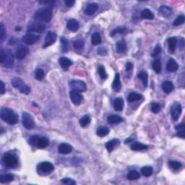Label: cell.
Listing matches in <instances>:
<instances>
[{
	"mask_svg": "<svg viewBox=\"0 0 185 185\" xmlns=\"http://www.w3.org/2000/svg\"><path fill=\"white\" fill-rule=\"evenodd\" d=\"M2 161L3 165L8 169H14L18 165V158L12 153H5L2 157Z\"/></svg>",
	"mask_w": 185,
	"mask_h": 185,
	"instance_id": "8992f818",
	"label": "cell"
},
{
	"mask_svg": "<svg viewBox=\"0 0 185 185\" xmlns=\"http://www.w3.org/2000/svg\"><path fill=\"white\" fill-rule=\"evenodd\" d=\"M70 87L73 90L77 92H83L86 90V85L83 80H72L69 83Z\"/></svg>",
	"mask_w": 185,
	"mask_h": 185,
	"instance_id": "9c48e42d",
	"label": "cell"
},
{
	"mask_svg": "<svg viewBox=\"0 0 185 185\" xmlns=\"http://www.w3.org/2000/svg\"><path fill=\"white\" fill-rule=\"evenodd\" d=\"M140 177V174H139L138 171H135V170H132V171H130L128 173V174L127 176V178L129 180H137Z\"/></svg>",
	"mask_w": 185,
	"mask_h": 185,
	"instance_id": "d590c367",
	"label": "cell"
},
{
	"mask_svg": "<svg viewBox=\"0 0 185 185\" xmlns=\"http://www.w3.org/2000/svg\"><path fill=\"white\" fill-rule=\"evenodd\" d=\"M14 177L12 174H2L0 176V182L7 183L13 181Z\"/></svg>",
	"mask_w": 185,
	"mask_h": 185,
	"instance_id": "f35d334b",
	"label": "cell"
},
{
	"mask_svg": "<svg viewBox=\"0 0 185 185\" xmlns=\"http://www.w3.org/2000/svg\"><path fill=\"white\" fill-rule=\"evenodd\" d=\"M119 143L120 142L118 139H114V140L108 142L106 144V148L107 151H108L109 152H112V151H114V149L116 147H117V146L119 145Z\"/></svg>",
	"mask_w": 185,
	"mask_h": 185,
	"instance_id": "7402d4cb",
	"label": "cell"
},
{
	"mask_svg": "<svg viewBox=\"0 0 185 185\" xmlns=\"http://www.w3.org/2000/svg\"><path fill=\"white\" fill-rule=\"evenodd\" d=\"M161 51V46L159 44H157L152 52V57H156L157 56H158V55L160 54Z\"/></svg>",
	"mask_w": 185,
	"mask_h": 185,
	"instance_id": "681fc988",
	"label": "cell"
},
{
	"mask_svg": "<svg viewBox=\"0 0 185 185\" xmlns=\"http://www.w3.org/2000/svg\"><path fill=\"white\" fill-rule=\"evenodd\" d=\"M108 54V50L104 46H101L98 49V54L101 55V56H105Z\"/></svg>",
	"mask_w": 185,
	"mask_h": 185,
	"instance_id": "f907efd6",
	"label": "cell"
},
{
	"mask_svg": "<svg viewBox=\"0 0 185 185\" xmlns=\"http://www.w3.org/2000/svg\"><path fill=\"white\" fill-rule=\"evenodd\" d=\"M1 93L4 94L6 91V89H5V83H4L3 81H1Z\"/></svg>",
	"mask_w": 185,
	"mask_h": 185,
	"instance_id": "6f0895ef",
	"label": "cell"
},
{
	"mask_svg": "<svg viewBox=\"0 0 185 185\" xmlns=\"http://www.w3.org/2000/svg\"><path fill=\"white\" fill-rule=\"evenodd\" d=\"M169 166L171 169L174 170H178L182 167V164L177 161H170L169 162Z\"/></svg>",
	"mask_w": 185,
	"mask_h": 185,
	"instance_id": "b9f144b4",
	"label": "cell"
},
{
	"mask_svg": "<svg viewBox=\"0 0 185 185\" xmlns=\"http://www.w3.org/2000/svg\"><path fill=\"white\" fill-rule=\"evenodd\" d=\"M0 62L5 67L11 68L13 66L14 57L10 50H4L1 49L0 51Z\"/></svg>",
	"mask_w": 185,
	"mask_h": 185,
	"instance_id": "3957f363",
	"label": "cell"
},
{
	"mask_svg": "<svg viewBox=\"0 0 185 185\" xmlns=\"http://www.w3.org/2000/svg\"><path fill=\"white\" fill-rule=\"evenodd\" d=\"M101 42V37L99 33L96 32L92 35L91 36V43L92 45H99Z\"/></svg>",
	"mask_w": 185,
	"mask_h": 185,
	"instance_id": "4dcf8cb0",
	"label": "cell"
},
{
	"mask_svg": "<svg viewBox=\"0 0 185 185\" xmlns=\"http://www.w3.org/2000/svg\"><path fill=\"white\" fill-rule=\"evenodd\" d=\"M22 123L23 127L27 129H31L34 127L35 122L33 116L27 112L22 114Z\"/></svg>",
	"mask_w": 185,
	"mask_h": 185,
	"instance_id": "ba28073f",
	"label": "cell"
},
{
	"mask_svg": "<svg viewBox=\"0 0 185 185\" xmlns=\"http://www.w3.org/2000/svg\"><path fill=\"white\" fill-rule=\"evenodd\" d=\"M109 127H106V126H101L98 128L97 131H96V134L98 136L101 137V138H103V137L106 136L109 133Z\"/></svg>",
	"mask_w": 185,
	"mask_h": 185,
	"instance_id": "d4e9b609",
	"label": "cell"
},
{
	"mask_svg": "<svg viewBox=\"0 0 185 185\" xmlns=\"http://www.w3.org/2000/svg\"><path fill=\"white\" fill-rule=\"evenodd\" d=\"M182 108L180 103H175L172 105L170 112H171V115L174 121H177L179 119V116L182 114Z\"/></svg>",
	"mask_w": 185,
	"mask_h": 185,
	"instance_id": "30bf717a",
	"label": "cell"
},
{
	"mask_svg": "<svg viewBox=\"0 0 185 185\" xmlns=\"http://www.w3.org/2000/svg\"><path fill=\"white\" fill-rule=\"evenodd\" d=\"M28 53V48L25 45H20L16 51V57L18 60H23Z\"/></svg>",
	"mask_w": 185,
	"mask_h": 185,
	"instance_id": "4fadbf2b",
	"label": "cell"
},
{
	"mask_svg": "<svg viewBox=\"0 0 185 185\" xmlns=\"http://www.w3.org/2000/svg\"><path fill=\"white\" fill-rule=\"evenodd\" d=\"M114 108L117 112L122 111L124 108V101L121 98H117L114 101Z\"/></svg>",
	"mask_w": 185,
	"mask_h": 185,
	"instance_id": "83f0119b",
	"label": "cell"
},
{
	"mask_svg": "<svg viewBox=\"0 0 185 185\" xmlns=\"http://www.w3.org/2000/svg\"><path fill=\"white\" fill-rule=\"evenodd\" d=\"M177 39L176 37H170L168 39V44H169V48L170 51L171 53H174L175 51L176 46H177Z\"/></svg>",
	"mask_w": 185,
	"mask_h": 185,
	"instance_id": "f546056e",
	"label": "cell"
},
{
	"mask_svg": "<svg viewBox=\"0 0 185 185\" xmlns=\"http://www.w3.org/2000/svg\"><path fill=\"white\" fill-rule=\"evenodd\" d=\"M184 127H185L184 124V123H181V124H179V125L176 126L175 129H177V130H181V129H184Z\"/></svg>",
	"mask_w": 185,
	"mask_h": 185,
	"instance_id": "11a10c76",
	"label": "cell"
},
{
	"mask_svg": "<svg viewBox=\"0 0 185 185\" xmlns=\"http://www.w3.org/2000/svg\"><path fill=\"white\" fill-rule=\"evenodd\" d=\"M99 73L100 77H101V78L102 80H106L107 78V77H108V75H107V73L106 72V70H105L104 67L102 65H101L99 67Z\"/></svg>",
	"mask_w": 185,
	"mask_h": 185,
	"instance_id": "f6af8a7d",
	"label": "cell"
},
{
	"mask_svg": "<svg viewBox=\"0 0 185 185\" xmlns=\"http://www.w3.org/2000/svg\"><path fill=\"white\" fill-rule=\"evenodd\" d=\"M73 150V147L68 143L60 144L58 148L59 153H61V154H69V153H72Z\"/></svg>",
	"mask_w": 185,
	"mask_h": 185,
	"instance_id": "e0dca14e",
	"label": "cell"
},
{
	"mask_svg": "<svg viewBox=\"0 0 185 185\" xmlns=\"http://www.w3.org/2000/svg\"><path fill=\"white\" fill-rule=\"evenodd\" d=\"M140 16L142 19L145 20H153L154 18V15L153 14V12H151L149 9H145L141 12Z\"/></svg>",
	"mask_w": 185,
	"mask_h": 185,
	"instance_id": "f1b7e54d",
	"label": "cell"
},
{
	"mask_svg": "<svg viewBox=\"0 0 185 185\" xmlns=\"http://www.w3.org/2000/svg\"><path fill=\"white\" fill-rule=\"evenodd\" d=\"M178 68V64H177V62L174 59H170L168 61L167 64H166V69H167L168 71L171 72V73H174V72L177 71Z\"/></svg>",
	"mask_w": 185,
	"mask_h": 185,
	"instance_id": "44dd1931",
	"label": "cell"
},
{
	"mask_svg": "<svg viewBox=\"0 0 185 185\" xmlns=\"http://www.w3.org/2000/svg\"><path fill=\"white\" fill-rule=\"evenodd\" d=\"M54 170V166L49 162H41L37 166V171L39 174H49Z\"/></svg>",
	"mask_w": 185,
	"mask_h": 185,
	"instance_id": "52a82bcc",
	"label": "cell"
},
{
	"mask_svg": "<svg viewBox=\"0 0 185 185\" xmlns=\"http://www.w3.org/2000/svg\"><path fill=\"white\" fill-rule=\"evenodd\" d=\"M153 170L151 166H144L141 169V173L142 174V175L146 177H151L153 174Z\"/></svg>",
	"mask_w": 185,
	"mask_h": 185,
	"instance_id": "8d00e7d4",
	"label": "cell"
},
{
	"mask_svg": "<svg viewBox=\"0 0 185 185\" xmlns=\"http://www.w3.org/2000/svg\"><path fill=\"white\" fill-rule=\"evenodd\" d=\"M84 44H85L84 41H83V39H81V38L75 40V41L73 42V46L75 47V49H76L77 50L82 49L83 48V46H84Z\"/></svg>",
	"mask_w": 185,
	"mask_h": 185,
	"instance_id": "60d3db41",
	"label": "cell"
},
{
	"mask_svg": "<svg viewBox=\"0 0 185 185\" xmlns=\"http://www.w3.org/2000/svg\"><path fill=\"white\" fill-rule=\"evenodd\" d=\"M54 2L52 1H44V2H40V3L41 4H45V5H49V4H52Z\"/></svg>",
	"mask_w": 185,
	"mask_h": 185,
	"instance_id": "680465c9",
	"label": "cell"
},
{
	"mask_svg": "<svg viewBox=\"0 0 185 185\" xmlns=\"http://www.w3.org/2000/svg\"><path fill=\"white\" fill-rule=\"evenodd\" d=\"M125 27H118L114 29V31H112V32H111V36H115V35L118 34V33H122L125 32Z\"/></svg>",
	"mask_w": 185,
	"mask_h": 185,
	"instance_id": "c3c4849f",
	"label": "cell"
},
{
	"mask_svg": "<svg viewBox=\"0 0 185 185\" xmlns=\"http://www.w3.org/2000/svg\"><path fill=\"white\" fill-rule=\"evenodd\" d=\"M70 99L71 101H73V103L74 104L78 105L80 104L83 101V96L81 95L80 93H79L78 92L75 91V90H72V91L70 92Z\"/></svg>",
	"mask_w": 185,
	"mask_h": 185,
	"instance_id": "9a60e30c",
	"label": "cell"
},
{
	"mask_svg": "<svg viewBox=\"0 0 185 185\" xmlns=\"http://www.w3.org/2000/svg\"><path fill=\"white\" fill-rule=\"evenodd\" d=\"M44 29H45V24L44 23H41V22L39 21H36L34 23H31L30 25V26L28 27V31H35V32H42L44 31Z\"/></svg>",
	"mask_w": 185,
	"mask_h": 185,
	"instance_id": "7c38bea8",
	"label": "cell"
},
{
	"mask_svg": "<svg viewBox=\"0 0 185 185\" xmlns=\"http://www.w3.org/2000/svg\"><path fill=\"white\" fill-rule=\"evenodd\" d=\"M52 18V10L51 7H46L41 8L35 14V20L41 23H49Z\"/></svg>",
	"mask_w": 185,
	"mask_h": 185,
	"instance_id": "7a4b0ae2",
	"label": "cell"
},
{
	"mask_svg": "<svg viewBox=\"0 0 185 185\" xmlns=\"http://www.w3.org/2000/svg\"><path fill=\"white\" fill-rule=\"evenodd\" d=\"M161 87L163 90L167 94H169L171 92L173 91L174 88V84L171 82V81H166V82L163 83Z\"/></svg>",
	"mask_w": 185,
	"mask_h": 185,
	"instance_id": "603a6c76",
	"label": "cell"
},
{
	"mask_svg": "<svg viewBox=\"0 0 185 185\" xmlns=\"http://www.w3.org/2000/svg\"><path fill=\"white\" fill-rule=\"evenodd\" d=\"M12 86L14 88H18L20 90V92L25 94V95H28L31 92V88L28 86H27L22 79L19 77H15L11 80Z\"/></svg>",
	"mask_w": 185,
	"mask_h": 185,
	"instance_id": "5b68a950",
	"label": "cell"
},
{
	"mask_svg": "<svg viewBox=\"0 0 185 185\" xmlns=\"http://www.w3.org/2000/svg\"><path fill=\"white\" fill-rule=\"evenodd\" d=\"M2 119L11 125H16L18 122V115L12 109L3 108L0 113Z\"/></svg>",
	"mask_w": 185,
	"mask_h": 185,
	"instance_id": "6da1fadb",
	"label": "cell"
},
{
	"mask_svg": "<svg viewBox=\"0 0 185 185\" xmlns=\"http://www.w3.org/2000/svg\"><path fill=\"white\" fill-rule=\"evenodd\" d=\"M65 3L68 7H71L73 6L74 4L75 3V2L74 1V0H67V1H65Z\"/></svg>",
	"mask_w": 185,
	"mask_h": 185,
	"instance_id": "db71d44e",
	"label": "cell"
},
{
	"mask_svg": "<svg viewBox=\"0 0 185 185\" xmlns=\"http://www.w3.org/2000/svg\"><path fill=\"white\" fill-rule=\"evenodd\" d=\"M127 50V44L124 40H120L116 43V51L119 54H122Z\"/></svg>",
	"mask_w": 185,
	"mask_h": 185,
	"instance_id": "484cf974",
	"label": "cell"
},
{
	"mask_svg": "<svg viewBox=\"0 0 185 185\" xmlns=\"http://www.w3.org/2000/svg\"><path fill=\"white\" fill-rule=\"evenodd\" d=\"M45 77V73H44V70L41 69V68H38L36 69V72H35V78L37 80H42Z\"/></svg>",
	"mask_w": 185,
	"mask_h": 185,
	"instance_id": "ab89813d",
	"label": "cell"
},
{
	"mask_svg": "<svg viewBox=\"0 0 185 185\" xmlns=\"http://www.w3.org/2000/svg\"><path fill=\"white\" fill-rule=\"evenodd\" d=\"M59 63H60V66L64 70H67L70 66L73 64V62L70 60V59L67 58V57H60L59 59Z\"/></svg>",
	"mask_w": 185,
	"mask_h": 185,
	"instance_id": "ffe728a7",
	"label": "cell"
},
{
	"mask_svg": "<svg viewBox=\"0 0 185 185\" xmlns=\"http://www.w3.org/2000/svg\"><path fill=\"white\" fill-rule=\"evenodd\" d=\"M57 36L56 33L52 32V31H49L45 38V43L43 45L44 49L54 44L55 41H57Z\"/></svg>",
	"mask_w": 185,
	"mask_h": 185,
	"instance_id": "8fae6325",
	"label": "cell"
},
{
	"mask_svg": "<svg viewBox=\"0 0 185 185\" xmlns=\"http://www.w3.org/2000/svg\"><path fill=\"white\" fill-rule=\"evenodd\" d=\"M131 149L132 151H142V150H145L148 148V145H145V144H142L141 142H135L134 143H132L131 145Z\"/></svg>",
	"mask_w": 185,
	"mask_h": 185,
	"instance_id": "4316f807",
	"label": "cell"
},
{
	"mask_svg": "<svg viewBox=\"0 0 185 185\" xmlns=\"http://www.w3.org/2000/svg\"><path fill=\"white\" fill-rule=\"evenodd\" d=\"M184 129H182V130H179L178 132H177V135L179 137V138H184Z\"/></svg>",
	"mask_w": 185,
	"mask_h": 185,
	"instance_id": "9f6ffc18",
	"label": "cell"
},
{
	"mask_svg": "<svg viewBox=\"0 0 185 185\" xmlns=\"http://www.w3.org/2000/svg\"><path fill=\"white\" fill-rule=\"evenodd\" d=\"M29 143L32 146L38 148L39 149H44L49 145V139L44 137H40L38 135L32 136L29 139Z\"/></svg>",
	"mask_w": 185,
	"mask_h": 185,
	"instance_id": "277c9868",
	"label": "cell"
},
{
	"mask_svg": "<svg viewBox=\"0 0 185 185\" xmlns=\"http://www.w3.org/2000/svg\"><path fill=\"white\" fill-rule=\"evenodd\" d=\"M125 68L127 71H130V70H132L133 64L131 62H127L125 65Z\"/></svg>",
	"mask_w": 185,
	"mask_h": 185,
	"instance_id": "f5cc1de1",
	"label": "cell"
},
{
	"mask_svg": "<svg viewBox=\"0 0 185 185\" xmlns=\"http://www.w3.org/2000/svg\"><path fill=\"white\" fill-rule=\"evenodd\" d=\"M61 182H62V183H64V184H69V185L76 184V182H75V181H74L73 179H72L70 178H64V179H62V180H61Z\"/></svg>",
	"mask_w": 185,
	"mask_h": 185,
	"instance_id": "816d5d0a",
	"label": "cell"
},
{
	"mask_svg": "<svg viewBox=\"0 0 185 185\" xmlns=\"http://www.w3.org/2000/svg\"><path fill=\"white\" fill-rule=\"evenodd\" d=\"M112 88L115 92H119L122 89V84L120 81V75L119 73H116L114 77V82L112 83Z\"/></svg>",
	"mask_w": 185,
	"mask_h": 185,
	"instance_id": "ac0fdd59",
	"label": "cell"
},
{
	"mask_svg": "<svg viewBox=\"0 0 185 185\" xmlns=\"http://www.w3.org/2000/svg\"><path fill=\"white\" fill-rule=\"evenodd\" d=\"M107 121L111 125H115V124H119L123 121V119L119 116V115H116V114H113V115L109 116L107 118Z\"/></svg>",
	"mask_w": 185,
	"mask_h": 185,
	"instance_id": "cb8c5ba5",
	"label": "cell"
},
{
	"mask_svg": "<svg viewBox=\"0 0 185 185\" xmlns=\"http://www.w3.org/2000/svg\"><path fill=\"white\" fill-rule=\"evenodd\" d=\"M153 69L156 73H160L161 70V62L160 59H156L153 62Z\"/></svg>",
	"mask_w": 185,
	"mask_h": 185,
	"instance_id": "e575fe53",
	"label": "cell"
},
{
	"mask_svg": "<svg viewBox=\"0 0 185 185\" xmlns=\"http://www.w3.org/2000/svg\"><path fill=\"white\" fill-rule=\"evenodd\" d=\"M138 77L142 80V83L145 87L148 86V75L146 72L142 71L138 75Z\"/></svg>",
	"mask_w": 185,
	"mask_h": 185,
	"instance_id": "d6a6232c",
	"label": "cell"
},
{
	"mask_svg": "<svg viewBox=\"0 0 185 185\" xmlns=\"http://www.w3.org/2000/svg\"><path fill=\"white\" fill-rule=\"evenodd\" d=\"M99 9V5L96 3H90L88 6L86 7V8L85 9V14L86 15L88 16H92V15L96 13V11Z\"/></svg>",
	"mask_w": 185,
	"mask_h": 185,
	"instance_id": "2e32d148",
	"label": "cell"
},
{
	"mask_svg": "<svg viewBox=\"0 0 185 185\" xmlns=\"http://www.w3.org/2000/svg\"><path fill=\"white\" fill-rule=\"evenodd\" d=\"M5 38H6V31H5L3 23H1L0 24V38H1V42H3Z\"/></svg>",
	"mask_w": 185,
	"mask_h": 185,
	"instance_id": "7dc6e473",
	"label": "cell"
},
{
	"mask_svg": "<svg viewBox=\"0 0 185 185\" xmlns=\"http://www.w3.org/2000/svg\"><path fill=\"white\" fill-rule=\"evenodd\" d=\"M142 98V96L141 94H139L138 92H132L129 94L128 98H127V100H128L129 102H134V101H139Z\"/></svg>",
	"mask_w": 185,
	"mask_h": 185,
	"instance_id": "1f68e13d",
	"label": "cell"
},
{
	"mask_svg": "<svg viewBox=\"0 0 185 185\" xmlns=\"http://www.w3.org/2000/svg\"><path fill=\"white\" fill-rule=\"evenodd\" d=\"M159 12H161V14L164 17H169L171 15L172 10L169 7L166 6H161L159 8Z\"/></svg>",
	"mask_w": 185,
	"mask_h": 185,
	"instance_id": "836d02e7",
	"label": "cell"
},
{
	"mask_svg": "<svg viewBox=\"0 0 185 185\" xmlns=\"http://www.w3.org/2000/svg\"><path fill=\"white\" fill-rule=\"evenodd\" d=\"M90 117L88 115L84 116L83 117H82L80 120V125L81 127L85 128V127H88V125H90Z\"/></svg>",
	"mask_w": 185,
	"mask_h": 185,
	"instance_id": "74e56055",
	"label": "cell"
},
{
	"mask_svg": "<svg viewBox=\"0 0 185 185\" xmlns=\"http://www.w3.org/2000/svg\"><path fill=\"white\" fill-rule=\"evenodd\" d=\"M61 44H62V49L63 51H67L68 50V46H69V42L68 40L64 37L61 38Z\"/></svg>",
	"mask_w": 185,
	"mask_h": 185,
	"instance_id": "ee69618b",
	"label": "cell"
},
{
	"mask_svg": "<svg viewBox=\"0 0 185 185\" xmlns=\"http://www.w3.org/2000/svg\"><path fill=\"white\" fill-rule=\"evenodd\" d=\"M184 20H185L184 15H179L177 17L174 21L173 25H174V26H179V25H182V24L184 23Z\"/></svg>",
	"mask_w": 185,
	"mask_h": 185,
	"instance_id": "7bdbcfd3",
	"label": "cell"
},
{
	"mask_svg": "<svg viewBox=\"0 0 185 185\" xmlns=\"http://www.w3.org/2000/svg\"><path fill=\"white\" fill-rule=\"evenodd\" d=\"M161 111V106L158 103H153L151 104V112L154 114H158Z\"/></svg>",
	"mask_w": 185,
	"mask_h": 185,
	"instance_id": "bcb514c9",
	"label": "cell"
},
{
	"mask_svg": "<svg viewBox=\"0 0 185 185\" xmlns=\"http://www.w3.org/2000/svg\"><path fill=\"white\" fill-rule=\"evenodd\" d=\"M38 39H39V36L38 35L28 33L23 38V41L27 45H32V44L36 43Z\"/></svg>",
	"mask_w": 185,
	"mask_h": 185,
	"instance_id": "5bb4252c",
	"label": "cell"
},
{
	"mask_svg": "<svg viewBox=\"0 0 185 185\" xmlns=\"http://www.w3.org/2000/svg\"><path fill=\"white\" fill-rule=\"evenodd\" d=\"M67 27L69 29L70 31H71L72 32H77L79 30V23L75 19H71L67 23Z\"/></svg>",
	"mask_w": 185,
	"mask_h": 185,
	"instance_id": "d6986e66",
	"label": "cell"
}]
</instances>
